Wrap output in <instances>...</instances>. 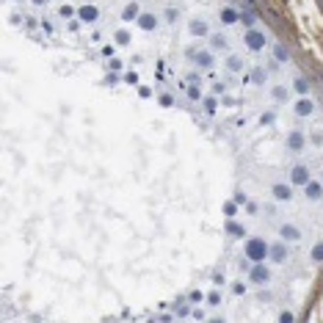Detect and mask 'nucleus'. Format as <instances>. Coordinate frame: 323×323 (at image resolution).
<instances>
[{
  "label": "nucleus",
  "mask_w": 323,
  "mask_h": 323,
  "mask_svg": "<svg viewBox=\"0 0 323 323\" xmlns=\"http://www.w3.org/2000/svg\"><path fill=\"white\" fill-rule=\"evenodd\" d=\"M274 199H279V202H290V199H293L290 185H274Z\"/></svg>",
  "instance_id": "obj_1"
},
{
  "label": "nucleus",
  "mask_w": 323,
  "mask_h": 323,
  "mask_svg": "<svg viewBox=\"0 0 323 323\" xmlns=\"http://www.w3.org/2000/svg\"><path fill=\"white\" fill-rule=\"evenodd\" d=\"M295 111L301 113V116H309V113H315V102H312V99H298V102H295Z\"/></svg>",
  "instance_id": "obj_2"
},
{
  "label": "nucleus",
  "mask_w": 323,
  "mask_h": 323,
  "mask_svg": "<svg viewBox=\"0 0 323 323\" xmlns=\"http://www.w3.org/2000/svg\"><path fill=\"white\" fill-rule=\"evenodd\" d=\"M293 183H301V185L309 183V171L304 169V166H295L293 169Z\"/></svg>",
  "instance_id": "obj_3"
},
{
  "label": "nucleus",
  "mask_w": 323,
  "mask_h": 323,
  "mask_svg": "<svg viewBox=\"0 0 323 323\" xmlns=\"http://www.w3.org/2000/svg\"><path fill=\"white\" fill-rule=\"evenodd\" d=\"M307 196L309 199H321L323 196V185L321 183H307Z\"/></svg>",
  "instance_id": "obj_4"
},
{
  "label": "nucleus",
  "mask_w": 323,
  "mask_h": 323,
  "mask_svg": "<svg viewBox=\"0 0 323 323\" xmlns=\"http://www.w3.org/2000/svg\"><path fill=\"white\" fill-rule=\"evenodd\" d=\"M282 238H288V240H298V238H301V232L295 229V226L285 224V226H282Z\"/></svg>",
  "instance_id": "obj_5"
},
{
  "label": "nucleus",
  "mask_w": 323,
  "mask_h": 323,
  "mask_svg": "<svg viewBox=\"0 0 323 323\" xmlns=\"http://www.w3.org/2000/svg\"><path fill=\"white\" fill-rule=\"evenodd\" d=\"M246 42H249V47L257 50V47H262V44H265V36H262V33H249Z\"/></svg>",
  "instance_id": "obj_6"
},
{
  "label": "nucleus",
  "mask_w": 323,
  "mask_h": 323,
  "mask_svg": "<svg viewBox=\"0 0 323 323\" xmlns=\"http://www.w3.org/2000/svg\"><path fill=\"white\" fill-rule=\"evenodd\" d=\"M77 17H80L83 22H94V20H97V11H94V8H80Z\"/></svg>",
  "instance_id": "obj_7"
},
{
  "label": "nucleus",
  "mask_w": 323,
  "mask_h": 323,
  "mask_svg": "<svg viewBox=\"0 0 323 323\" xmlns=\"http://www.w3.org/2000/svg\"><path fill=\"white\" fill-rule=\"evenodd\" d=\"M135 14H138V6H127L125 11H122V20L130 22V20H135Z\"/></svg>",
  "instance_id": "obj_8"
},
{
  "label": "nucleus",
  "mask_w": 323,
  "mask_h": 323,
  "mask_svg": "<svg viewBox=\"0 0 323 323\" xmlns=\"http://www.w3.org/2000/svg\"><path fill=\"white\" fill-rule=\"evenodd\" d=\"M141 25H144L147 31H149V28H155V17H152V14H144V20H141Z\"/></svg>",
  "instance_id": "obj_9"
},
{
  "label": "nucleus",
  "mask_w": 323,
  "mask_h": 323,
  "mask_svg": "<svg viewBox=\"0 0 323 323\" xmlns=\"http://www.w3.org/2000/svg\"><path fill=\"white\" fill-rule=\"evenodd\" d=\"M221 20H224V22H235V11L224 8V11H221Z\"/></svg>",
  "instance_id": "obj_10"
},
{
  "label": "nucleus",
  "mask_w": 323,
  "mask_h": 323,
  "mask_svg": "<svg viewBox=\"0 0 323 323\" xmlns=\"http://www.w3.org/2000/svg\"><path fill=\"white\" fill-rule=\"evenodd\" d=\"M295 89H298L301 94H307L309 92V83H307V80H295Z\"/></svg>",
  "instance_id": "obj_11"
},
{
  "label": "nucleus",
  "mask_w": 323,
  "mask_h": 323,
  "mask_svg": "<svg viewBox=\"0 0 323 323\" xmlns=\"http://www.w3.org/2000/svg\"><path fill=\"white\" fill-rule=\"evenodd\" d=\"M312 257H315L318 262H323V243H321V246H315V252H312Z\"/></svg>",
  "instance_id": "obj_12"
},
{
  "label": "nucleus",
  "mask_w": 323,
  "mask_h": 323,
  "mask_svg": "<svg viewBox=\"0 0 323 323\" xmlns=\"http://www.w3.org/2000/svg\"><path fill=\"white\" fill-rule=\"evenodd\" d=\"M213 47H226L224 36H213Z\"/></svg>",
  "instance_id": "obj_13"
},
{
  "label": "nucleus",
  "mask_w": 323,
  "mask_h": 323,
  "mask_svg": "<svg viewBox=\"0 0 323 323\" xmlns=\"http://www.w3.org/2000/svg\"><path fill=\"white\" fill-rule=\"evenodd\" d=\"M276 58H282V61H288V50H285V47H276Z\"/></svg>",
  "instance_id": "obj_14"
},
{
  "label": "nucleus",
  "mask_w": 323,
  "mask_h": 323,
  "mask_svg": "<svg viewBox=\"0 0 323 323\" xmlns=\"http://www.w3.org/2000/svg\"><path fill=\"white\" fill-rule=\"evenodd\" d=\"M321 180H323V177H321Z\"/></svg>",
  "instance_id": "obj_15"
}]
</instances>
